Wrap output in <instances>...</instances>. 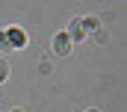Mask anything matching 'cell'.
<instances>
[{
  "mask_svg": "<svg viewBox=\"0 0 127 112\" xmlns=\"http://www.w3.org/2000/svg\"><path fill=\"white\" fill-rule=\"evenodd\" d=\"M6 32V38H9V44H12V50H21V47H27V32L21 27H9L3 29Z\"/></svg>",
  "mask_w": 127,
  "mask_h": 112,
  "instance_id": "6da1fadb",
  "label": "cell"
},
{
  "mask_svg": "<svg viewBox=\"0 0 127 112\" xmlns=\"http://www.w3.org/2000/svg\"><path fill=\"white\" fill-rule=\"evenodd\" d=\"M53 53H56V56L71 53V38H68L65 32H56V35H53Z\"/></svg>",
  "mask_w": 127,
  "mask_h": 112,
  "instance_id": "7a4b0ae2",
  "label": "cell"
},
{
  "mask_svg": "<svg viewBox=\"0 0 127 112\" xmlns=\"http://www.w3.org/2000/svg\"><path fill=\"white\" fill-rule=\"evenodd\" d=\"M65 35L71 38V44H74V41H83V38H86V32L80 29V18H77V21H71V27L65 29Z\"/></svg>",
  "mask_w": 127,
  "mask_h": 112,
  "instance_id": "3957f363",
  "label": "cell"
},
{
  "mask_svg": "<svg viewBox=\"0 0 127 112\" xmlns=\"http://www.w3.org/2000/svg\"><path fill=\"white\" fill-rule=\"evenodd\" d=\"M97 27H100V21H97L95 15H89V18H80V29H83V32H95Z\"/></svg>",
  "mask_w": 127,
  "mask_h": 112,
  "instance_id": "277c9868",
  "label": "cell"
},
{
  "mask_svg": "<svg viewBox=\"0 0 127 112\" xmlns=\"http://www.w3.org/2000/svg\"><path fill=\"white\" fill-rule=\"evenodd\" d=\"M0 53H12V44H9V38H6L3 29H0Z\"/></svg>",
  "mask_w": 127,
  "mask_h": 112,
  "instance_id": "5b68a950",
  "label": "cell"
},
{
  "mask_svg": "<svg viewBox=\"0 0 127 112\" xmlns=\"http://www.w3.org/2000/svg\"><path fill=\"white\" fill-rule=\"evenodd\" d=\"M6 77H9V62L0 59V83H6Z\"/></svg>",
  "mask_w": 127,
  "mask_h": 112,
  "instance_id": "8992f818",
  "label": "cell"
},
{
  "mask_svg": "<svg viewBox=\"0 0 127 112\" xmlns=\"http://www.w3.org/2000/svg\"><path fill=\"white\" fill-rule=\"evenodd\" d=\"M9 112H24V109H9Z\"/></svg>",
  "mask_w": 127,
  "mask_h": 112,
  "instance_id": "52a82bcc",
  "label": "cell"
},
{
  "mask_svg": "<svg viewBox=\"0 0 127 112\" xmlns=\"http://www.w3.org/2000/svg\"><path fill=\"white\" fill-rule=\"evenodd\" d=\"M86 112H100V109H86Z\"/></svg>",
  "mask_w": 127,
  "mask_h": 112,
  "instance_id": "ba28073f",
  "label": "cell"
}]
</instances>
